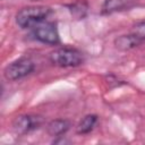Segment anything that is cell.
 I'll list each match as a JSON object with an SVG mask.
<instances>
[{
  "label": "cell",
  "instance_id": "6da1fadb",
  "mask_svg": "<svg viewBox=\"0 0 145 145\" xmlns=\"http://www.w3.org/2000/svg\"><path fill=\"white\" fill-rule=\"evenodd\" d=\"M50 14L51 8L48 6H27L17 11L15 20L20 28H32L39 23L44 22Z\"/></svg>",
  "mask_w": 145,
  "mask_h": 145
},
{
  "label": "cell",
  "instance_id": "7a4b0ae2",
  "mask_svg": "<svg viewBox=\"0 0 145 145\" xmlns=\"http://www.w3.org/2000/svg\"><path fill=\"white\" fill-rule=\"evenodd\" d=\"M49 59L57 67H78L84 62V54L75 48L62 46L52 51L49 56Z\"/></svg>",
  "mask_w": 145,
  "mask_h": 145
},
{
  "label": "cell",
  "instance_id": "3957f363",
  "mask_svg": "<svg viewBox=\"0 0 145 145\" xmlns=\"http://www.w3.org/2000/svg\"><path fill=\"white\" fill-rule=\"evenodd\" d=\"M35 69V63L29 58H19L10 62L3 69V76L9 82L19 80L28 75H31Z\"/></svg>",
  "mask_w": 145,
  "mask_h": 145
},
{
  "label": "cell",
  "instance_id": "277c9868",
  "mask_svg": "<svg viewBox=\"0 0 145 145\" xmlns=\"http://www.w3.org/2000/svg\"><path fill=\"white\" fill-rule=\"evenodd\" d=\"M32 35L34 40L49 44V45H58L60 44V36L57 28V25L52 22H41L37 25L32 27Z\"/></svg>",
  "mask_w": 145,
  "mask_h": 145
},
{
  "label": "cell",
  "instance_id": "5b68a950",
  "mask_svg": "<svg viewBox=\"0 0 145 145\" xmlns=\"http://www.w3.org/2000/svg\"><path fill=\"white\" fill-rule=\"evenodd\" d=\"M43 117L39 114H20L12 121V130L18 136L29 134L41 127Z\"/></svg>",
  "mask_w": 145,
  "mask_h": 145
},
{
  "label": "cell",
  "instance_id": "8992f818",
  "mask_svg": "<svg viewBox=\"0 0 145 145\" xmlns=\"http://www.w3.org/2000/svg\"><path fill=\"white\" fill-rule=\"evenodd\" d=\"M144 41H142L135 34L129 33V34H122V35L117 36L113 41V44H114V48L117 50L125 52V51H129V50H133V49L137 48Z\"/></svg>",
  "mask_w": 145,
  "mask_h": 145
},
{
  "label": "cell",
  "instance_id": "52a82bcc",
  "mask_svg": "<svg viewBox=\"0 0 145 145\" xmlns=\"http://www.w3.org/2000/svg\"><path fill=\"white\" fill-rule=\"evenodd\" d=\"M134 5V0H104L101 7L102 15H111L126 10Z\"/></svg>",
  "mask_w": 145,
  "mask_h": 145
},
{
  "label": "cell",
  "instance_id": "ba28073f",
  "mask_svg": "<svg viewBox=\"0 0 145 145\" xmlns=\"http://www.w3.org/2000/svg\"><path fill=\"white\" fill-rule=\"evenodd\" d=\"M70 128V122L67 119H54L46 125V133L52 137L65 135Z\"/></svg>",
  "mask_w": 145,
  "mask_h": 145
},
{
  "label": "cell",
  "instance_id": "9c48e42d",
  "mask_svg": "<svg viewBox=\"0 0 145 145\" xmlns=\"http://www.w3.org/2000/svg\"><path fill=\"white\" fill-rule=\"evenodd\" d=\"M70 12V15L75 19H84L88 14V2L87 0H76L66 6Z\"/></svg>",
  "mask_w": 145,
  "mask_h": 145
},
{
  "label": "cell",
  "instance_id": "30bf717a",
  "mask_svg": "<svg viewBox=\"0 0 145 145\" xmlns=\"http://www.w3.org/2000/svg\"><path fill=\"white\" fill-rule=\"evenodd\" d=\"M97 120H99V117L96 114H93V113L92 114H86L78 122V125L76 127V133L78 135L89 134L94 129V127L96 126Z\"/></svg>",
  "mask_w": 145,
  "mask_h": 145
},
{
  "label": "cell",
  "instance_id": "8fae6325",
  "mask_svg": "<svg viewBox=\"0 0 145 145\" xmlns=\"http://www.w3.org/2000/svg\"><path fill=\"white\" fill-rule=\"evenodd\" d=\"M133 34H135L137 37H139L142 41H145V20H140L138 23H136L133 28L131 32Z\"/></svg>",
  "mask_w": 145,
  "mask_h": 145
}]
</instances>
